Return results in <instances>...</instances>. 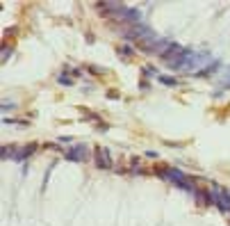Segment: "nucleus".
<instances>
[{
	"label": "nucleus",
	"mask_w": 230,
	"mask_h": 226,
	"mask_svg": "<svg viewBox=\"0 0 230 226\" xmlns=\"http://www.w3.org/2000/svg\"><path fill=\"white\" fill-rule=\"evenodd\" d=\"M96 164L102 167V169H109V167H112V160H109V151L107 149L96 146Z\"/></svg>",
	"instance_id": "obj_1"
},
{
	"label": "nucleus",
	"mask_w": 230,
	"mask_h": 226,
	"mask_svg": "<svg viewBox=\"0 0 230 226\" xmlns=\"http://www.w3.org/2000/svg\"><path fill=\"white\" fill-rule=\"evenodd\" d=\"M107 98H118V92H114V89H109V92H107Z\"/></svg>",
	"instance_id": "obj_11"
},
{
	"label": "nucleus",
	"mask_w": 230,
	"mask_h": 226,
	"mask_svg": "<svg viewBox=\"0 0 230 226\" xmlns=\"http://www.w3.org/2000/svg\"><path fill=\"white\" fill-rule=\"evenodd\" d=\"M66 158L73 160V162H82V160L87 158V146H84V144H77V146H73V149L66 153Z\"/></svg>",
	"instance_id": "obj_2"
},
{
	"label": "nucleus",
	"mask_w": 230,
	"mask_h": 226,
	"mask_svg": "<svg viewBox=\"0 0 230 226\" xmlns=\"http://www.w3.org/2000/svg\"><path fill=\"white\" fill-rule=\"evenodd\" d=\"M143 76H157V69H153V66H143Z\"/></svg>",
	"instance_id": "obj_8"
},
{
	"label": "nucleus",
	"mask_w": 230,
	"mask_h": 226,
	"mask_svg": "<svg viewBox=\"0 0 230 226\" xmlns=\"http://www.w3.org/2000/svg\"><path fill=\"white\" fill-rule=\"evenodd\" d=\"M59 82H61V85H71V80H68L66 76H59Z\"/></svg>",
	"instance_id": "obj_12"
},
{
	"label": "nucleus",
	"mask_w": 230,
	"mask_h": 226,
	"mask_svg": "<svg viewBox=\"0 0 230 226\" xmlns=\"http://www.w3.org/2000/svg\"><path fill=\"white\" fill-rule=\"evenodd\" d=\"M157 80L162 82V85H166V87H175V85H178V80L171 78V76H157Z\"/></svg>",
	"instance_id": "obj_6"
},
{
	"label": "nucleus",
	"mask_w": 230,
	"mask_h": 226,
	"mask_svg": "<svg viewBox=\"0 0 230 226\" xmlns=\"http://www.w3.org/2000/svg\"><path fill=\"white\" fill-rule=\"evenodd\" d=\"M9 55H11V46H2V62H5Z\"/></svg>",
	"instance_id": "obj_9"
},
{
	"label": "nucleus",
	"mask_w": 230,
	"mask_h": 226,
	"mask_svg": "<svg viewBox=\"0 0 230 226\" xmlns=\"http://www.w3.org/2000/svg\"><path fill=\"white\" fill-rule=\"evenodd\" d=\"M5 110H14V103H5L2 101V112H5Z\"/></svg>",
	"instance_id": "obj_10"
},
{
	"label": "nucleus",
	"mask_w": 230,
	"mask_h": 226,
	"mask_svg": "<svg viewBox=\"0 0 230 226\" xmlns=\"http://www.w3.org/2000/svg\"><path fill=\"white\" fill-rule=\"evenodd\" d=\"M0 155H2V160H5V158H14V160H16V155H18V153H16V149H14V146H2Z\"/></svg>",
	"instance_id": "obj_5"
},
{
	"label": "nucleus",
	"mask_w": 230,
	"mask_h": 226,
	"mask_svg": "<svg viewBox=\"0 0 230 226\" xmlns=\"http://www.w3.org/2000/svg\"><path fill=\"white\" fill-rule=\"evenodd\" d=\"M34 151H36V144L32 142V144H27V146H25V149H23V151H18V155H16V160H25V158H30V155L34 153Z\"/></svg>",
	"instance_id": "obj_3"
},
{
	"label": "nucleus",
	"mask_w": 230,
	"mask_h": 226,
	"mask_svg": "<svg viewBox=\"0 0 230 226\" xmlns=\"http://www.w3.org/2000/svg\"><path fill=\"white\" fill-rule=\"evenodd\" d=\"M155 174H169V167H166V164H157V167H155Z\"/></svg>",
	"instance_id": "obj_7"
},
{
	"label": "nucleus",
	"mask_w": 230,
	"mask_h": 226,
	"mask_svg": "<svg viewBox=\"0 0 230 226\" xmlns=\"http://www.w3.org/2000/svg\"><path fill=\"white\" fill-rule=\"evenodd\" d=\"M116 53L123 57V60H125V57H132V55H134V48L130 46V44H123V46H118V48H116Z\"/></svg>",
	"instance_id": "obj_4"
}]
</instances>
